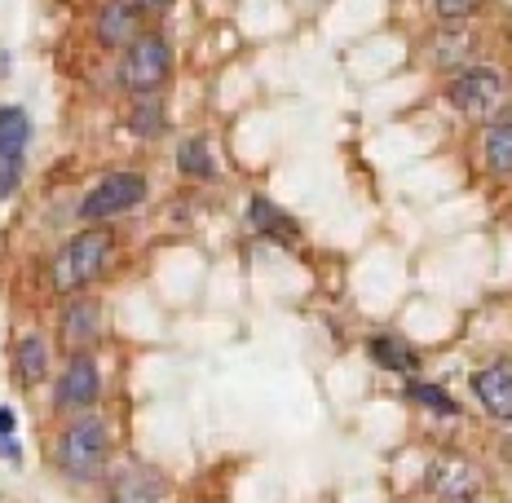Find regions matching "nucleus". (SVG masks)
<instances>
[{"label": "nucleus", "mask_w": 512, "mask_h": 503, "mask_svg": "<svg viewBox=\"0 0 512 503\" xmlns=\"http://www.w3.org/2000/svg\"><path fill=\"white\" fill-rule=\"evenodd\" d=\"M371 358L389 371H415V353L402 345V340H389V336H376L371 340Z\"/></svg>", "instance_id": "dca6fc26"}, {"label": "nucleus", "mask_w": 512, "mask_h": 503, "mask_svg": "<svg viewBox=\"0 0 512 503\" xmlns=\"http://www.w3.org/2000/svg\"><path fill=\"white\" fill-rule=\"evenodd\" d=\"M248 217H252V226L261 230V234H270V239H296V226H292V217H283L279 208H274L270 199H252V208H248Z\"/></svg>", "instance_id": "2eb2a0df"}, {"label": "nucleus", "mask_w": 512, "mask_h": 503, "mask_svg": "<svg viewBox=\"0 0 512 503\" xmlns=\"http://www.w3.org/2000/svg\"><path fill=\"white\" fill-rule=\"evenodd\" d=\"M142 199H146V177L111 173L106 181H98L89 195H84L80 217L84 221H111V217H120V212H128V208H137Z\"/></svg>", "instance_id": "7ed1b4c3"}, {"label": "nucleus", "mask_w": 512, "mask_h": 503, "mask_svg": "<svg viewBox=\"0 0 512 503\" xmlns=\"http://www.w3.org/2000/svg\"><path fill=\"white\" fill-rule=\"evenodd\" d=\"M31 142V120L18 106H0V159H18Z\"/></svg>", "instance_id": "9b49d317"}, {"label": "nucleus", "mask_w": 512, "mask_h": 503, "mask_svg": "<svg viewBox=\"0 0 512 503\" xmlns=\"http://www.w3.org/2000/svg\"><path fill=\"white\" fill-rule=\"evenodd\" d=\"M433 5H437V14L442 18H464V14H473L482 0H433Z\"/></svg>", "instance_id": "aec40b11"}, {"label": "nucleus", "mask_w": 512, "mask_h": 503, "mask_svg": "<svg viewBox=\"0 0 512 503\" xmlns=\"http://www.w3.org/2000/svg\"><path fill=\"white\" fill-rule=\"evenodd\" d=\"M142 14H155V9H164V5H173V0H133Z\"/></svg>", "instance_id": "5701e85b"}, {"label": "nucleus", "mask_w": 512, "mask_h": 503, "mask_svg": "<svg viewBox=\"0 0 512 503\" xmlns=\"http://www.w3.org/2000/svg\"><path fill=\"white\" fill-rule=\"evenodd\" d=\"M159 499H164V486H159L155 473L133 468V473H124L115 481V503H159Z\"/></svg>", "instance_id": "ddd939ff"}, {"label": "nucleus", "mask_w": 512, "mask_h": 503, "mask_svg": "<svg viewBox=\"0 0 512 503\" xmlns=\"http://www.w3.org/2000/svg\"><path fill=\"white\" fill-rule=\"evenodd\" d=\"M159 128H164V106H159L155 93H142L133 106V133H142V137H155Z\"/></svg>", "instance_id": "f3484780"}, {"label": "nucleus", "mask_w": 512, "mask_h": 503, "mask_svg": "<svg viewBox=\"0 0 512 503\" xmlns=\"http://www.w3.org/2000/svg\"><path fill=\"white\" fill-rule=\"evenodd\" d=\"M411 398L420 402V406H433L437 415H455L460 406H455L451 393H442V389H433V384H411Z\"/></svg>", "instance_id": "6ab92c4d"}, {"label": "nucleus", "mask_w": 512, "mask_h": 503, "mask_svg": "<svg viewBox=\"0 0 512 503\" xmlns=\"http://www.w3.org/2000/svg\"><path fill=\"white\" fill-rule=\"evenodd\" d=\"M473 393L482 398V406L495 415V420H512V367L508 362H495V367L477 371Z\"/></svg>", "instance_id": "6e6552de"}, {"label": "nucleus", "mask_w": 512, "mask_h": 503, "mask_svg": "<svg viewBox=\"0 0 512 503\" xmlns=\"http://www.w3.org/2000/svg\"><path fill=\"white\" fill-rule=\"evenodd\" d=\"M177 164H181V173H190V177H212V173H217L204 142H186V146H181V151H177Z\"/></svg>", "instance_id": "a211bd4d"}, {"label": "nucleus", "mask_w": 512, "mask_h": 503, "mask_svg": "<svg viewBox=\"0 0 512 503\" xmlns=\"http://www.w3.org/2000/svg\"><path fill=\"white\" fill-rule=\"evenodd\" d=\"M98 389H102L98 362H93L89 353H71L67 371H62V380H58V406H62V411H80V406H93Z\"/></svg>", "instance_id": "423d86ee"}, {"label": "nucleus", "mask_w": 512, "mask_h": 503, "mask_svg": "<svg viewBox=\"0 0 512 503\" xmlns=\"http://www.w3.org/2000/svg\"><path fill=\"white\" fill-rule=\"evenodd\" d=\"M486 164L495 168V173H512V111L504 120L490 124L486 133Z\"/></svg>", "instance_id": "4468645a"}, {"label": "nucleus", "mask_w": 512, "mask_h": 503, "mask_svg": "<svg viewBox=\"0 0 512 503\" xmlns=\"http://www.w3.org/2000/svg\"><path fill=\"white\" fill-rule=\"evenodd\" d=\"M45 371H49L45 336H40V331H27V336L18 340V380L36 384V380H45Z\"/></svg>", "instance_id": "f8f14e48"}, {"label": "nucleus", "mask_w": 512, "mask_h": 503, "mask_svg": "<svg viewBox=\"0 0 512 503\" xmlns=\"http://www.w3.org/2000/svg\"><path fill=\"white\" fill-rule=\"evenodd\" d=\"M14 433V411L9 406H0V437H9Z\"/></svg>", "instance_id": "4be33fe9"}, {"label": "nucleus", "mask_w": 512, "mask_h": 503, "mask_svg": "<svg viewBox=\"0 0 512 503\" xmlns=\"http://www.w3.org/2000/svg\"><path fill=\"white\" fill-rule=\"evenodd\" d=\"M58 336H62V345H67L71 353H84L89 345H98V336H102V305L89 301V296H76V301L67 305V314H62Z\"/></svg>", "instance_id": "0eeeda50"}, {"label": "nucleus", "mask_w": 512, "mask_h": 503, "mask_svg": "<svg viewBox=\"0 0 512 503\" xmlns=\"http://www.w3.org/2000/svg\"><path fill=\"white\" fill-rule=\"evenodd\" d=\"M137 14H142V9H137L133 0H111V5L98 14L102 45L120 49V45H133V40H142V36H137Z\"/></svg>", "instance_id": "1a4fd4ad"}, {"label": "nucleus", "mask_w": 512, "mask_h": 503, "mask_svg": "<svg viewBox=\"0 0 512 503\" xmlns=\"http://www.w3.org/2000/svg\"><path fill=\"white\" fill-rule=\"evenodd\" d=\"M106 446H111V437H106L102 420H93V415H84L67 428V433L58 437V468L67 473L71 481H84L93 477L102 468L106 459Z\"/></svg>", "instance_id": "f03ea898"}, {"label": "nucleus", "mask_w": 512, "mask_h": 503, "mask_svg": "<svg viewBox=\"0 0 512 503\" xmlns=\"http://www.w3.org/2000/svg\"><path fill=\"white\" fill-rule=\"evenodd\" d=\"M173 71V53L159 36H142L128 45V58H124V84L142 98V93H155L159 84L168 80Z\"/></svg>", "instance_id": "20e7f679"}, {"label": "nucleus", "mask_w": 512, "mask_h": 503, "mask_svg": "<svg viewBox=\"0 0 512 503\" xmlns=\"http://www.w3.org/2000/svg\"><path fill=\"white\" fill-rule=\"evenodd\" d=\"M451 102L455 111H464L468 120H490V115L504 106V76H495V71H464L460 80H451Z\"/></svg>", "instance_id": "39448f33"}, {"label": "nucleus", "mask_w": 512, "mask_h": 503, "mask_svg": "<svg viewBox=\"0 0 512 503\" xmlns=\"http://www.w3.org/2000/svg\"><path fill=\"white\" fill-rule=\"evenodd\" d=\"M0 455H9V459H18V442H14V437H0Z\"/></svg>", "instance_id": "b1692460"}, {"label": "nucleus", "mask_w": 512, "mask_h": 503, "mask_svg": "<svg viewBox=\"0 0 512 503\" xmlns=\"http://www.w3.org/2000/svg\"><path fill=\"white\" fill-rule=\"evenodd\" d=\"M18 186V159H0V199Z\"/></svg>", "instance_id": "412c9836"}, {"label": "nucleus", "mask_w": 512, "mask_h": 503, "mask_svg": "<svg viewBox=\"0 0 512 503\" xmlns=\"http://www.w3.org/2000/svg\"><path fill=\"white\" fill-rule=\"evenodd\" d=\"M0 71H9V62H5V53H0Z\"/></svg>", "instance_id": "393cba45"}, {"label": "nucleus", "mask_w": 512, "mask_h": 503, "mask_svg": "<svg viewBox=\"0 0 512 503\" xmlns=\"http://www.w3.org/2000/svg\"><path fill=\"white\" fill-rule=\"evenodd\" d=\"M429 486L437 490V495H446V499H464V495H473V486H477V473L468 464H460V459H442V464L433 468V481Z\"/></svg>", "instance_id": "9d476101"}, {"label": "nucleus", "mask_w": 512, "mask_h": 503, "mask_svg": "<svg viewBox=\"0 0 512 503\" xmlns=\"http://www.w3.org/2000/svg\"><path fill=\"white\" fill-rule=\"evenodd\" d=\"M111 261H115L111 234H102V230L76 234V239L58 252V261H53V287H58V292H67V296L80 292V287L98 283V278L111 270Z\"/></svg>", "instance_id": "f257e3e1"}]
</instances>
